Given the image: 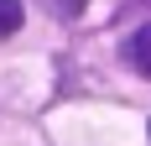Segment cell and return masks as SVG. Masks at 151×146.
<instances>
[{
    "mask_svg": "<svg viewBox=\"0 0 151 146\" xmlns=\"http://www.w3.org/2000/svg\"><path fill=\"white\" fill-rule=\"evenodd\" d=\"M125 63H130L141 78H151V26H141V31L125 37Z\"/></svg>",
    "mask_w": 151,
    "mask_h": 146,
    "instance_id": "obj_1",
    "label": "cell"
},
{
    "mask_svg": "<svg viewBox=\"0 0 151 146\" xmlns=\"http://www.w3.org/2000/svg\"><path fill=\"white\" fill-rule=\"evenodd\" d=\"M47 5H52V11H58V16H68V21H73V16L83 11V5H89V0H47Z\"/></svg>",
    "mask_w": 151,
    "mask_h": 146,
    "instance_id": "obj_3",
    "label": "cell"
},
{
    "mask_svg": "<svg viewBox=\"0 0 151 146\" xmlns=\"http://www.w3.org/2000/svg\"><path fill=\"white\" fill-rule=\"evenodd\" d=\"M21 31V0H0V37Z\"/></svg>",
    "mask_w": 151,
    "mask_h": 146,
    "instance_id": "obj_2",
    "label": "cell"
}]
</instances>
